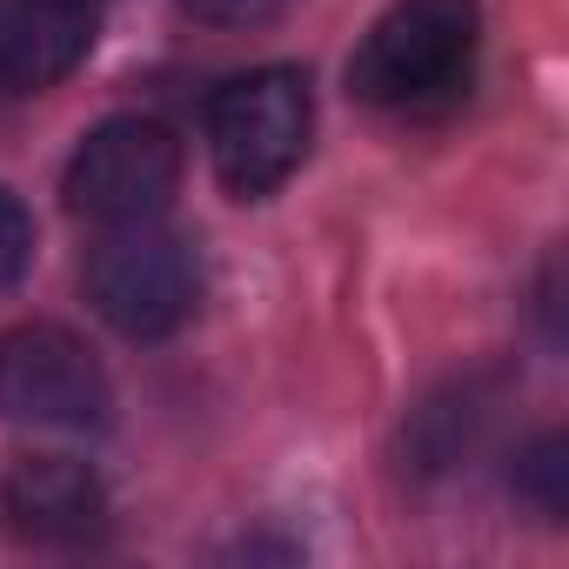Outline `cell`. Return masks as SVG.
Listing matches in <instances>:
<instances>
[{
  "instance_id": "obj_1",
  "label": "cell",
  "mask_w": 569,
  "mask_h": 569,
  "mask_svg": "<svg viewBox=\"0 0 569 569\" xmlns=\"http://www.w3.org/2000/svg\"><path fill=\"white\" fill-rule=\"evenodd\" d=\"M476 48H482L476 0H396L349 54V88L382 114H429L469 88Z\"/></svg>"
},
{
  "instance_id": "obj_2",
  "label": "cell",
  "mask_w": 569,
  "mask_h": 569,
  "mask_svg": "<svg viewBox=\"0 0 569 569\" xmlns=\"http://www.w3.org/2000/svg\"><path fill=\"white\" fill-rule=\"evenodd\" d=\"M316 134V94L302 68H248L208 101V154L228 194L261 201L289 181Z\"/></svg>"
},
{
  "instance_id": "obj_3",
  "label": "cell",
  "mask_w": 569,
  "mask_h": 569,
  "mask_svg": "<svg viewBox=\"0 0 569 569\" xmlns=\"http://www.w3.org/2000/svg\"><path fill=\"white\" fill-rule=\"evenodd\" d=\"M88 302L94 316L128 336V342H161L174 336L194 302H201V268H194V248L154 221H134V228H114L94 254H88Z\"/></svg>"
},
{
  "instance_id": "obj_4",
  "label": "cell",
  "mask_w": 569,
  "mask_h": 569,
  "mask_svg": "<svg viewBox=\"0 0 569 569\" xmlns=\"http://www.w3.org/2000/svg\"><path fill=\"white\" fill-rule=\"evenodd\" d=\"M181 188V141L148 114L101 121L68 161V208L101 228H134L168 214Z\"/></svg>"
},
{
  "instance_id": "obj_5",
  "label": "cell",
  "mask_w": 569,
  "mask_h": 569,
  "mask_svg": "<svg viewBox=\"0 0 569 569\" xmlns=\"http://www.w3.org/2000/svg\"><path fill=\"white\" fill-rule=\"evenodd\" d=\"M114 409L108 369L61 322H28L0 336V416L34 429H101Z\"/></svg>"
},
{
  "instance_id": "obj_6",
  "label": "cell",
  "mask_w": 569,
  "mask_h": 569,
  "mask_svg": "<svg viewBox=\"0 0 569 569\" xmlns=\"http://www.w3.org/2000/svg\"><path fill=\"white\" fill-rule=\"evenodd\" d=\"M108 522V489L74 456H8L0 462V529L21 542H88Z\"/></svg>"
},
{
  "instance_id": "obj_7",
  "label": "cell",
  "mask_w": 569,
  "mask_h": 569,
  "mask_svg": "<svg viewBox=\"0 0 569 569\" xmlns=\"http://www.w3.org/2000/svg\"><path fill=\"white\" fill-rule=\"evenodd\" d=\"M94 48L88 0H0V88L41 94L68 81Z\"/></svg>"
},
{
  "instance_id": "obj_8",
  "label": "cell",
  "mask_w": 569,
  "mask_h": 569,
  "mask_svg": "<svg viewBox=\"0 0 569 569\" xmlns=\"http://www.w3.org/2000/svg\"><path fill=\"white\" fill-rule=\"evenodd\" d=\"M509 489H516L536 516H549V522L569 509V449H562V436H556V429H549V436H536V442L516 456Z\"/></svg>"
},
{
  "instance_id": "obj_9",
  "label": "cell",
  "mask_w": 569,
  "mask_h": 569,
  "mask_svg": "<svg viewBox=\"0 0 569 569\" xmlns=\"http://www.w3.org/2000/svg\"><path fill=\"white\" fill-rule=\"evenodd\" d=\"M28 261H34V214L14 188H0V296L28 274Z\"/></svg>"
},
{
  "instance_id": "obj_10",
  "label": "cell",
  "mask_w": 569,
  "mask_h": 569,
  "mask_svg": "<svg viewBox=\"0 0 569 569\" xmlns=\"http://www.w3.org/2000/svg\"><path fill=\"white\" fill-rule=\"evenodd\" d=\"M181 8L194 21H214V28H261V21H274L289 8V0H181Z\"/></svg>"
},
{
  "instance_id": "obj_11",
  "label": "cell",
  "mask_w": 569,
  "mask_h": 569,
  "mask_svg": "<svg viewBox=\"0 0 569 569\" xmlns=\"http://www.w3.org/2000/svg\"><path fill=\"white\" fill-rule=\"evenodd\" d=\"M88 8H94V0H88Z\"/></svg>"
}]
</instances>
